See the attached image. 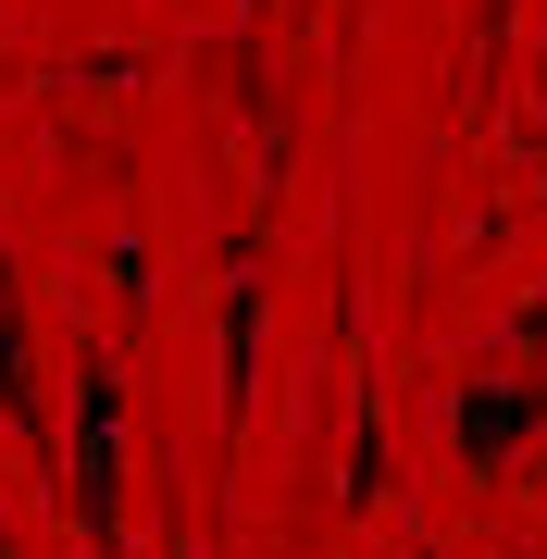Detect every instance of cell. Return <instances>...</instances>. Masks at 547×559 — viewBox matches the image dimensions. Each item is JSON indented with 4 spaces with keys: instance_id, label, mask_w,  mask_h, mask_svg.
Returning a JSON list of instances; mask_svg holds the SVG:
<instances>
[{
    "instance_id": "6da1fadb",
    "label": "cell",
    "mask_w": 547,
    "mask_h": 559,
    "mask_svg": "<svg viewBox=\"0 0 547 559\" xmlns=\"http://www.w3.org/2000/svg\"><path fill=\"white\" fill-rule=\"evenodd\" d=\"M0 411L38 436V385H25V311H13V261H0Z\"/></svg>"
},
{
    "instance_id": "7a4b0ae2",
    "label": "cell",
    "mask_w": 547,
    "mask_h": 559,
    "mask_svg": "<svg viewBox=\"0 0 547 559\" xmlns=\"http://www.w3.org/2000/svg\"><path fill=\"white\" fill-rule=\"evenodd\" d=\"M0 559H13V547H0Z\"/></svg>"
}]
</instances>
